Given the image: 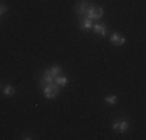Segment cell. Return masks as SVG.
Instances as JSON below:
<instances>
[{
  "mask_svg": "<svg viewBox=\"0 0 146 140\" xmlns=\"http://www.w3.org/2000/svg\"><path fill=\"white\" fill-rule=\"evenodd\" d=\"M59 90H61V87H59L54 81L42 87L44 97H45V98H48V100H53V98H56V97L59 95Z\"/></svg>",
  "mask_w": 146,
  "mask_h": 140,
  "instance_id": "cell-1",
  "label": "cell"
},
{
  "mask_svg": "<svg viewBox=\"0 0 146 140\" xmlns=\"http://www.w3.org/2000/svg\"><path fill=\"white\" fill-rule=\"evenodd\" d=\"M89 6H90V3L87 2V0H79V2L75 5V13L79 16V19L86 16V13H87Z\"/></svg>",
  "mask_w": 146,
  "mask_h": 140,
  "instance_id": "cell-3",
  "label": "cell"
},
{
  "mask_svg": "<svg viewBox=\"0 0 146 140\" xmlns=\"http://www.w3.org/2000/svg\"><path fill=\"white\" fill-rule=\"evenodd\" d=\"M109 41H110V44L117 45V47H121V45L126 44V37H124L123 34H120V33H112L110 37H109Z\"/></svg>",
  "mask_w": 146,
  "mask_h": 140,
  "instance_id": "cell-4",
  "label": "cell"
},
{
  "mask_svg": "<svg viewBox=\"0 0 146 140\" xmlns=\"http://www.w3.org/2000/svg\"><path fill=\"white\" fill-rule=\"evenodd\" d=\"M127 129H129V121L126 120V118H123V120L118 121V132H127Z\"/></svg>",
  "mask_w": 146,
  "mask_h": 140,
  "instance_id": "cell-8",
  "label": "cell"
},
{
  "mask_svg": "<svg viewBox=\"0 0 146 140\" xmlns=\"http://www.w3.org/2000/svg\"><path fill=\"white\" fill-rule=\"evenodd\" d=\"M6 11H8V6H6L5 3H0V16H2V14H5Z\"/></svg>",
  "mask_w": 146,
  "mask_h": 140,
  "instance_id": "cell-13",
  "label": "cell"
},
{
  "mask_svg": "<svg viewBox=\"0 0 146 140\" xmlns=\"http://www.w3.org/2000/svg\"><path fill=\"white\" fill-rule=\"evenodd\" d=\"M53 81H54V78L50 75V72H48V69H47L42 75H40V78H39V86L44 87V86H47V84H50V83H53Z\"/></svg>",
  "mask_w": 146,
  "mask_h": 140,
  "instance_id": "cell-5",
  "label": "cell"
},
{
  "mask_svg": "<svg viewBox=\"0 0 146 140\" xmlns=\"http://www.w3.org/2000/svg\"><path fill=\"white\" fill-rule=\"evenodd\" d=\"M104 14V9L101 8V6H96V5H90L87 13H86V17H89V19H101Z\"/></svg>",
  "mask_w": 146,
  "mask_h": 140,
  "instance_id": "cell-2",
  "label": "cell"
},
{
  "mask_svg": "<svg viewBox=\"0 0 146 140\" xmlns=\"http://www.w3.org/2000/svg\"><path fill=\"white\" fill-rule=\"evenodd\" d=\"M118 121H120L118 118H117V120H113V121H112V129H113V131H118Z\"/></svg>",
  "mask_w": 146,
  "mask_h": 140,
  "instance_id": "cell-14",
  "label": "cell"
},
{
  "mask_svg": "<svg viewBox=\"0 0 146 140\" xmlns=\"http://www.w3.org/2000/svg\"><path fill=\"white\" fill-rule=\"evenodd\" d=\"M0 89H3V86H2V83H0Z\"/></svg>",
  "mask_w": 146,
  "mask_h": 140,
  "instance_id": "cell-16",
  "label": "cell"
},
{
  "mask_svg": "<svg viewBox=\"0 0 146 140\" xmlns=\"http://www.w3.org/2000/svg\"><path fill=\"white\" fill-rule=\"evenodd\" d=\"M54 83H56L59 87H65V86L68 84V79L65 78V76L59 75V76H56V78H54Z\"/></svg>",
  "mask_w": 146,
  "mask_h": 140,
  "instance_id": "cell-11",
  "label": "cell"
},
{
  "mask_svg": "<svg viewBox=\"0 0 146 140\" xmlns=\"http://www.w3.org/2000/svg\"><path fill=\"white\" fill-rule=\"evenodd\" d=\"M3 93H5L6 97H14L16 95V89L11 86V84H6V86H3Z\"/></svg>",
  "mask_w": 146,
  "mask_h": 140,
  "instance_id": "cell-10",
  "label": "cell"
},
{
  "mask_svg": "<svg viewBox=\"0 0 146 140\" xmlns=\"http://www.w3.org/2000/svg\"><path fill=\"white\" fill-rule=\"evenodd\" d=\"M92 30L95 31L96 34H101V36H106V34H107V27L104 25V23H100V22L98 23H93Z\"/></svg>",
  "mask_w": 146,
  "mask_h": 140,
  "instance_id": "cell-6",
  "label": "cell"
},
{
  "mask_svg": "<svg viewBox=\"0 0 146 140\" xmlns=\"http://www.w3.org/2000/svg\"><path fill=\"white\" fill-rule=\"evenodd\" d=\"M117 100H118L117 95H107L106 98H104V101H106L107 104H112V106H113V104H117Z\"/></svg>",
  "mask_w": 146,
  "mask_h": 140,
  "instance_id": "cell-12",
  "label": "cell"
},
{
  "mask_svg": "<svg viewBox=\"0 0 146 140\" xmlns=\"http://www.w3.org/2000/svg\"><path fill=\"white\" fill-rule=\"evenodd\" d=\"M48 72H50V75L53 76V78H56V76L62 75V67L61 65H51V67L48 69Z\"/></svg>",
  "mask_w": 146,
  "mask_h": 140,
  "instance_id": "cell-9",
  "label": "cell"
},
{
  "mask_svg": "<svg viewBox=\"0 0 146 140\" xmlns=\"http://www.w3.org/2000/svg\"><path fill=\"white\" fill-rule=\"evenodd\" d=\"M79 23H81V30H90V28H92V25H93V22H92V19H89V17H81V19H79Z\"/></svg>",
  "mask_w": 146,
  "mask_h": 140,
  "instance_id": "cell-7",
  "label": "cell"
},
{
  "mask_svg": "<svg viewBox=\"0 0 146 140\" xmlns=\"http://www.w3.org/2000/svg\"><path fill=\"white\" fill-rule=\"evenodd\" d=\"M20 139H23V140H31V139H33V135H31V134H23Z\"/></svg>",
  "mask_w": 146,
  "mask_h": 140,
  "instance_id": "cell-15",
  "label": "cell"
}]
</instances>
